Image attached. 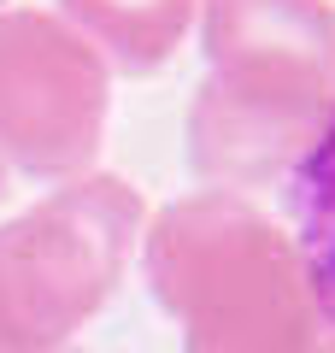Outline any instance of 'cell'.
I'll list each match as a JSON object with an SVG mask.
<instances>
[{
    "label": "cell",
    "instance_id": "1",
    "mask_svg": "<svg viewBox=\"0 0 335 353\" xmlns=\"http://www.w3.org/2000/svg\"><path fill=\"white\" fill-rule=\"evenodd\" d=\"M153 277L188 330V353H318L300 259L253 218L183 212L153 253Z\"/></svg>",
    "mask_w": 335,
    "mask_h": 353
},
{
    "label": "cell",
    "instance_id": "2",
    "mask_svg": "<svg viewBox=\"0 0 335 353\" xmlns=\"http://www.w3.org/2000/svg\"><path fill=\"white\" fill-rule=\"evenodd\" d=\"M130 201L83 194L0 236V347L48 353L71 341L118 283Z\"/></svg>",
    "mask_w": 335,
    "mask_h": 353
},
{
    "label": "cell",
    "instance_id": "3",
    "mask_svg": "<svg viewBox=\"0 0 335 353\" xmlns=\"http://www.w3.org/2000/svg\"><path fill=\"white\" fill-rule=\"evenodd\" d=\"M288 218L306 294L323 324H335V112H323L306 148L288 159Z\"/></svg>",
    "mask_w": 335,
    "mask_h": 353
},
{
    "label": "cell",
    "instance_id": "4",
    "mask_svg": "<svg viewBox=\"0 0 335 353\" xmlns=\"http://www.w3.org/2000/svg\"><path fill=\"white\" fill-rule=\"evenodd\" d=\"M329 353H335V347H329Z\"/></svg>",
    "mask_w": 335,
    "mask_h": 353
}]
</instances>
